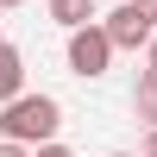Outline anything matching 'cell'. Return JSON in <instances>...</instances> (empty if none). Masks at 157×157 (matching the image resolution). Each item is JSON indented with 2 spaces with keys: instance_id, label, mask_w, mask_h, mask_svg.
I'll return each instance as SVG.
<instances>
[{
  "instance_id": "obj_14",
  "label": "cell",
  "mask_w": 157,
  "mask_h": 157,
  "mask_svg": "<svg viewBox=\"0 0 157 157\" xmlns=\"http://www.w3.org/2000/svg\"><path fill=\"white\" fill-rule=\"evenodd\" d=\"M113 157H126V151H113Z\"/></svg>"
},
{
  "instance_id": "obj_7",
  "label": "cell",
  "mask_w": 157,
  "mask_h": 157,
  "mask_svg": "<svg viewBox=\"0 0 157 157\" xmlns=\"http://www.w3.org/2000/svg\"><path fill=\"white\" fill-rule=\"evenodd\" d=\"M0 157H32V145H19V138H0Z\"/></svg>"
},
{
  "instance_id": "obj_12",
  "label": "cell",
  "mask_w": 157,
  "mask_h": 157,
  "mask_svg": "<svg viewBox=\"0 0 157 157\" xmlns=\"http://www.w3.org/2000/svg\"><path fill=\"white\" fill-rule=\"evenodd\" d=\"M13 6H25V0H0V13H13Z\"/></svg>"
},
{
  "instance_id": "obj_1",
  "label": "cell",
  "mask_w": 157,
  "mask_h": 157,
  "mask_svg": "<svg viewBox=\"0 0 157 157\" xmlns=\"http://www.w3.org/2000/svg\"><path fill=\"white\" fill-rule=\"evenodd\" d=\"M63 126L57 94H13L0 107V138H19V145H50Z\"/></svg>"
},
{
  "instance_id": "obj_2",
  "label": "cell",
  "mask_w": 157,
  "mask_h": 157,
  "mask_svg": "<svg viewBox=\"0 0 157 157\" xmlns=\"http://www.w3.org/2000/svg\"><path fill=\"white\" fill-rule=\"evenodd\" d=\"M113 50H120V44H113V32H107L101 19H88V25H75V32H69V69H75V75H107Z\"/></svg>"
},
{
  "instance_id": "obj_10",
  "label": "cell",
  "mask_w": 157,
  "mask_h": 157,
  "mask_svg": "<svg viewBox=\"0 0 157 157\" xmlns=\"http://www.w3.org/2000/svg\"><path fill=\"white\" fill-rule=\"evenodd\" d=\"M145 157H157V126H151V138H145Z\"/></svg>"
},
{
  "instance_id": "obj_5",
  "label": "cell",
  "mask_w": 157,
  "mask_h": 157,
  "mask_svg": "<svg viewBox=\"0 0 157 157\" xmlns=\"http://www.w3.org/2000/svg\"><path fill=\"white\" fill-rule=\"evenodd\" d=\"M132 113L145 126H157V69L145 63V69H138V88H132Z\"/></svg>"
},
{
  "instance_id": "obj_11",
  "label": "cell",
  "mask_w": 157,
  "mask_h": 157,
  "mask_svg": "<svg viewBox=\"0 0 157 157\" xmlns=\"http://www.w3.org/2000/svg\"><path fill=\"white\" fill-rule=\"evenodd\" d=\"M138 6H145V13H151V25H157V0H138Z\"/></svg>"
},
{
  "instance_id": "obj_6",
  "label": "cell",
  "mask_w": 157,
  "mask_h": 157,
  "mask_svg": "<svg viewBox=\"0 0 157 157\" xmlns=\"http://www.w3.org/2000/svg\"><path fill=\"white\" fill-rule=\"evenodd\" d=\"M50 19H57L63 32H75V25L94 19V0H50Z\"/></svg>"
},
{
  "instance_id": "obj_3",
  "label": "cell",
  "mask_w": 157,
  "mask_h": 157,
  "mask_svg": "<svg viewBox=\"0 0 157 157\" xmlns=\"http://www.w3.org/2000/svg\"><path fill=\"white\" fill-rule=\"evenodd\" d=\"M101 25L113 32V44H120V50H145L151 38H157V25H151V13L138 6V0H126V6H113V13H107Z\"/></svg>"
},
{
  "instance_id": "obj_9",
  "label": "cell",
  "mask_w": 157,
  "mask_h": 157,
  "mask_svg": "<svg viewBox=\"0 0 157 157\" xmlns=\"http://www.w3.org/2000/svg\"><path fill=\"white\" fill-rule=\"evenodd\" d=\"M145 63H151V69H157V38H151V44H145Z\"/></svg>"
},
{
  "instance_id": "obj_13",
  "label": "cell",
  "mask_w": 157,
  "mask_h": 157,
  "mask_svg": "<svg viewBox=\"0 0 157 157\" xmlns=\"http://www.w3.org/2000/svg\"><path fill=\"white\" fill-rule=\"evenodd\" d=\"M0 44H6V32H0Z\"/></svg>"
},
{
  "instance_id": "obj_4",
  "label": "cell",
  "mask_w": 157,
  "mask_h": 157,
  "mask_svg": "<svg viewBox=\"0 0 157 157\" xmlns=\"http://www.w3.org/2000/svg\"><path fill=\"white\" fill-rule=\"evenodd\" d=\"M13 94H25V57L13 44H0V107H6Z\"/></svg>"
},
{
  "instance_id": "obj_8",
  "label": "cell",
  "mask_w": 157,
  "mask_h": 157,
  "mask_svg": "<svg viewBox=\"0 0 157 157\" xmlns=\"http://www.w3.org/2000/svg\"><path fill=\"white\" fill-rule=\"evenodd\" d=\"M32 157H75V151H69V145H57V138H50V145H38Z\"/></svg>"
}]
</instances>
